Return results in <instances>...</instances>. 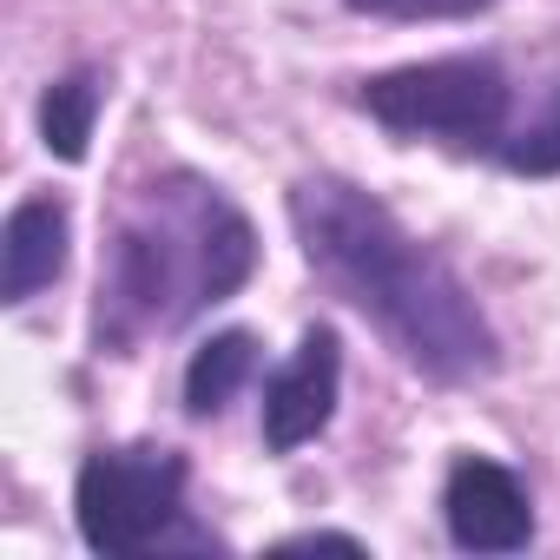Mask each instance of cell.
I'll return each instance as SVG.
<instances>
[{
  "label": "cell",
  "instance_id": "obj_12",
  "mask_svg": "<svg viewBox=\"0 0 560 560\" xmlns=\"http://www.w3.org/2000/svg\"><path fill=\"white\" fill-rule=\"evenodd\" d=\"M277 553H370L357 534H330V527H311V534H284Z\"/></svg>",
  "mask_w": 560,
  "mask_h": 560
},
{
  "label": "cell",
  "instance_id": "obj_6",
  "mask_svg": "<svg viewBox=\"0 0 560 560\" xmlns=\"http://www.w3.org/2000/svg\"><path fill=\"white\" fill-rule=\"evenodd\" d=\"M337 396H343V337L337 324H311L291 363L270 370L264 383V448L298 455L304 442H317L337 416Z\"/></svg>",
  "mask_w": 560,
  "mask_h": 560
},
{
  "label": "cell",
  "instance_id": "obj_5",
  "mask_svg": "<svg viewBox=\"0 0 560 560\" xmlns=\"http://www.w3.org/2000/svg\"><path fill=\"white\" fill-rule=\"evenodd\" d=\"M442 527L462 553H521L534 540V494L494 455H455L442 481Z\"/></svg>",
  "mask_w": 560,
  "mask_h": 560
},
{
  "label": "cell",
  "instance_id": "obj_7",
  "mask_svg": "<svg viewBox=\"0 0 560 560\" xmlns=\"http://www.w3.org/2000/svg\"><path fill=\"white\" fill-rule=\"evenodd\" d=\"M67 250H73V205L60 191L21 198L8 224H0V304L40 298L67 270Z\"/></svg>",
  "mask_w": 560,
  "mask_h": 560
},
{
  "label": "cell",
  "instance_id": "obj_1",
  "mask_svg": "<svg viewBox=\"0 0 560 560\" xmlns=\"http://www.w3.org/2000/svg\"><path fill=\"white\" fill-rule=\"evenodd\" d=\"M284 211L304 264L389 337V350L416 376L468 389L501 370V337L462 284V270L435 244H422L376 191L337 172H311L291 185Z\"/></svg>",
  "mask_w": 560,
  "mask_h": 560
},
{
  "label": "cell",
  "instance_id": "obj_3",
  "mask_svg": "<svg viewBox=\"0 0 560 560\" xmlns=\"http://www.w3.org/2000/svg\"><path fill=\"white\" fill-rule=\"evenodd\" d=\"M185 481H191V462L178 448H159V442L93 448L80 462V475H73L80 540L93 553H106V560H132V553H224L231 540L211 534L205 521H191Z\"/></svg>",
  "mask_w": 560,
  "mask_h": 560
},
{
  "label": "cell",
  "instance_id": "obj_11",
  "mask_svg": "<svg viewBox=\"0 0 560 560\" xmlns=\"http://www.w3.org/2000/svg\"><path fill=\"white\" fill-rule=\"evenodd\" d=\"M343 8L370 21H475L494 0H343Z\"/></svg>",
  "mask_w": 560,
  "mask_h": 560
},
{
  "label": "cell",
  "instance_id": "obj_8",
  "mask_svg": "<svg viewBox=\"0 0 560 560\" xmlns=\"http://www.w3.org/2000/svg\"><path fill=\"white\" fill-rule=\"evenodd\" d=\"M257 363H264V350H257L250 330H218V337H205V343L191 350V363H185V416H191V422H218V416L237 402V389L257 376Z\"/></svg>",
  "mask_w": 560,
  "mask_h": 560
},
{
  "label": "cell",
  "instance_id": "obj_10",
  "mask_svg": "<svg viewBox=\"0 0 560 560\" xmlns=\"http://www.w3.org/2000/svg\"><path fill=\"white\" fill-rule=\"evenodd\" d=\"M494 165H508L521 178H553L560 172V86H547L540 106L527 119H514V132H508V145H501Z\"/></svg>",
  "mask_w": 560,
  "mask_h": 560
},
{
  "label": "cell",
  "instance_id": "obj_9",
  "mask_svg": "<svg viewBox=\"0 0 560 560\" xmlns=\"http://www.w3.org/2000/svg\"><path fill=\"white\" fill-rule=\"evenodd\" d=\"M100 100H106V73L100 67H73L40 93V145L60 165H80L93 152V126H100Z\"/></svg>",
  "mask_w": 560,
  "mask_h": 560
},
{
  "label": "cell",
  "instance_id": "obj_4",
  "mask_svg": "<svg viewBox=\"0 0 560 560\" xmlns=\"http://www.w3.org/2000/svg\"><path fill=\"white\" fill-rule=\"evenodd\" d=\"M357 106L396 132V139H429L468 159H501L514 132V80L494 54H442V60H409L389 73H370L357 86Z\"/></svg>",
  "mask_w": 560,
  "mask_h": 560
},
{
  "label": "cell",
  "instance_id": "obj_2",
  "mask_svg": "<svg viewBox=\"0 0 560 560\" xmlns=\"http://www.w3.org/2000/svg\"><path fill=\"white\" fill-rule=\"evenodd\" d=\"M257 270V231L237 198L198 172L145 178L100 257V298H93V350L132 357L145 337H172L211 304L237 298Z\"/></svg>",
  "mask_w": 560,
  "mask_h": 560
}]
</instances>
